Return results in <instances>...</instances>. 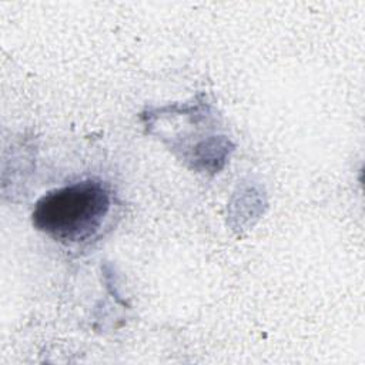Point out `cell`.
<instances>
[{
	"label": "cell",
	"mask_w": 365,
	"mask_h": 365,
	"mask_svg": "<svg viewBox=\"0 0 365 365\" xmlns=\"http://www.w3.org/2000/svg\"><path fill=\"white\" fill-rule=\"evenodd\" d=\"M111 208V192L98 178H84L50 190L34 205L33 225L66 245L91 240Z\"/></svg>",
	"instance_id": "cell-1"
}]
</instances>
